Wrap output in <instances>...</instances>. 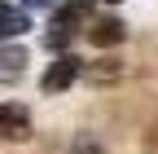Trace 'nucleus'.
Returning <instances> with one entry per match:
<instances>
[{"label": "nucleus", "mask_w": 158, "mask_h": 154, "mask_svg": "<svg viewBox=\"0 0 158 154\" xmlns=\"http://www.w3.org/2000/svg\"><path fill=\"white\" fill-rule=\"evenodd\" d=\"M27 75V49H0V79L18 84Z\"/></svg>", "instance_id": "nucleus-4"}, {"label": "nucleus", "mask_w": 158, "mask_h": 154, "mask_svg": "<svg viewBox=\"0 0 158 154\" xmlns=\"http://www.w3.org/2000/svg\"><path fill=\"white\" fill-rule=\"evenodd\" d=\"M118 40H123V22H118V18H101V22H92V44L110 49V44H118Z\"/></svg>", "instance_id": "nucleus-6"}, {"label": "nucleus", "mask_w": 158, "mask_h": 154, "mask_svg": "<svg viewBox=\"0 0 158 154\" xmlns=\"http://www.w3.org/2000/svg\"><path fill=\"white\" fill-rule=\"evenodd\" d=\"M110 5H114V0H110Z\"/></svg>", "instance_id": "nucleus-8"}, {"label": "nucleus", "mask_w": 158, "mask_h": 154, "mask_svg": "<svg viewBox=\"0 0 158 154\" xmlns=\"http://www.w3.org/2000/svg\"><path fill=\"white\" fill-rule=\"evenodd\" d=\"M31 22H27V13L22 9H13V5H0V40H9V35H22Z\"/></svg>", "instance_id": "nucleus-5"}, {"label": "nucleus", "mask_w": 158, "mask_h": 154, "mask_svg": "<svg viewBox=\"0 0 158 154\" xmlns=\"http://www.w3.org/2000/svg\"><path fill=\"white\" fill-rule=\"evenodd\" d=\"M27 5H31V9H44V5H53V0H27Z\"/></svg>", "instance_id": "nucleus-7"}, {"label": "nucleus", "mask_w": 158, "mask_h": 154, "mask_svg": "<svg viewBox=\"0 0 158 154\" xmlns=\"http://www.w3.org/2000/svg\"><path fill=\"white\" fill-rule=\"evenodd\" d=\"M75 75H79V62H75V57H70V53L57 57V62L44 71V92H62V88H70Z\"/></svg>", "instance_id": "nucleus-2"}, {"label": "nucleus", "mask_w": 158, "mask_h": 154, "mask_svg": "<svg viewBox=\"0 0 158 154\" xmlns=\"http://www.w3.org/2000/svg\"><path fill=\"white\" fill-rule=\"evenodd\" d=\"M84 18H92V0H66L62 9H57V18H53L48 44H53V49H57V44H66V40H70V31L84 22Z\"/></svg>", "instance_id": "nucleus-1"}, {"label": "nucleus", "mask_w": 158, "mask_h": 154, "mask_svg": "<svg viewBox=\"0 0 158 154\" xmlns=\"http://www.w3.org/2000/svg\"><path fill=\"white\" fill-rule=\"evenodd\" d=\"M0 132L13 137V141H27L31 137V114L22 106H5V110H0Z\"/></svg>", "instance_id": "nucleus-3"}]
</instances>
